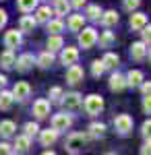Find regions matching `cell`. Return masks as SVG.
<instances>
[{"instance_id": "6da1fadb", "label": "cell", "mask_w": 151, "mask_h": 155, "mask_svg": "<svg viewBox=\"0 0 151 155\" xmlns=\"http://www.w3.org/2000/svg\"><path fill=\"white\" fill-rule=\"evenodd\" d=\"M87 141H89V134H85V132H72V134H69V139L64 143V149L69 153H81L83 149H85V145H87Z\"/></svg>"}, {"instance_id": "7a4b0ae2", "label": "cell", "mask_w": 151, "mask_h": 155, "mask_svg": "<svg viewBox=\"0 0 151 155\" xmlns=\"http://www.w3.org/2000/svg\"><path fill=\"white\" fill-rule=\"evenodd\" d=\"M85 107V112H87V116H97V114H102V110H104V99L99 95H87L85 97V101L81 104Z\"/></svg>"}, {"instance_id": "3957f363", "label": "cell", "mask_w": 151, "mask_h": 155, "mask_svg": "<svg viewBox=\"0 0 151 155\" xmlns=\"http://www.w3.org/2000/svg\"><path fill=\"white\" fill-rule=\"evenodd\" d=\"M60 104L64 106V110H66V112H77V110L81 107V104H83V97H81V93H77V91L62 93V97H60Z\"/></svg>"}, {"instance_id": "277c9868", "label": "cell", "mask_w": 151, "mask_h": 155, "mask_svg": "<svg viewBox=\"0 0 151 155\" xmlns=\"http://www.w3.org/2000/svg\"><path fill=\"white\" fill-rule=\"evenodd\" d=\"M95 44H97V31H95L93 27L81 29V33H79V46H81L83 50H89V48H93Z\"/></svg>"}, {"instance_id": "5b68a950", "label": "cell", "mask_w": 151, "mask_h": 155, "mask_svg": "<svg viewBox=\"0 0 151 155\" xmlns=\"http://www.w3.org/2000/svg\"><path fill=\"white\" fill-rule=\"evenodd\" d=\"M114 128L120 137H126L128 132L133 130V118L128 116V114H120L114 118Z\"/></svg>"}, {"instance_id": "8992f818", "label": "cell", "mask_w": 151, "mask_h": 155, "mask_svg": "<svg viewBox=\"0 0 151 155\" xmlns=\"http://www.w3.org/2000/svg\"><path fill=\"white\" fill-rule=\"evenodd\" d=\"M79 60V50L72 48V46H62V52H60V62L64 64V66H70V64H75Z\"/></svg>"}, {"instance_id": "52a82bcc", "label": "cell", "mask_w": 151, "mask_h": 155, "mask_svg": "<svg viewBox=\"0 0 151 155\" xmlns=\"http://www.w3.org/2000/svg\"><path fill=\"white\" fill-rule=\"evenodd\" d=\"M70 124H72V118H70L69 114H54L52 116V128L54 130H66V128H70Z\"/></svg>"}, {"instance_id": "ba28073f", "label": "cell", "mask_w": 151, "mask_h": 155, "mask_svg": "<svg viewBox=\"0 0 151 155\" xmlns=\"http://www.w3.org/2000/svg\"><path fill=\"white\" fill-rule=\"evenodd\" d=\"M21 41H23V35H21V29L17 31V29H11V31H6L4 33V46L8 50H15L21 46Z\"/></svg>"}, {"instance_id": "9c48e42d", "label": "cell", "mask_w": 151, "mask_h": 155, "mask_svg": "<svg viewBox=\"0 0 151 155\" xmlns=\"http://www.w3.org/2000/svg\"><path fill=\"white\" fill-rule=\"evenodd\" d=\"M33 64H35L33 54H21L19 58L15 60V68H17L19 72H27V71H31V68H33Z\"/></svg>"}, {"instance_id": "30bf717a", "label": "cell", "mask_w": 151, "mask_h": 155, "mask_svg": "<svg viewBox=\"0 0 151 155\" xmlns=\"http://www.w3.org/2000/svg\"><path fill=\"white\" fill-rule=\"evenodd\" d=\"M83 77H85V72H83V68L75 62V64H70L69 68H66V81H69L70 85H79L83 81Z\"/></svg>"}, {"instance_id": "8fae6325", "label": "cell", "mask_w": 151, "mask_h": 155, "mask_svg": "<svg viewBox=\"0 0 151 155\" xmlns=\"http://www.w3.org/2000/svg\"><path fill=\"white\" fill-rule=\"evenodd\" d=\"M31 95V85L25 83V81H19V83L15 85V89H12V97L15 99H19V101H25L27 97Z\"/></svg>"}, {"instance_id": "7c38bea8", "label": "cell", "mask_w": 151, "mask_h": 155, "mask_svg": "<svg viewBox=\"0 0 151 155\" xmlns=\"http://www.w3.org/2000/svg\"><path fill=\"white\" fill-rule=\"evenodd\" d=\"M33 116L37 120H44L50 116V101L48 99H37L33 104Z\"/></svg>"}, {"instance_id": "4fadbf2b", "label": "cell", "mask_w": 151, "mask_h": 155, "mask_svg": "<svg viewBox=\"0 0 151 155\" xmlns=\"http://www.w3.org/2000/svg\"><path fill=\"white\" fill-rule=\"evenodd\" d=\"M145 56H147V44L145 41H135L130 46V58L141 62V60H145Z\"/></svg>"}, {"instance_id": "5bb4252c", "label": "cell", "mask_w": 151, "mask_h": 155, "mask_svg": "<svg viewBox=\"0 0 151 155\" xmlns=\"http://www.w3.org/2000/svg\"><path fill=\"white\" fill-rule=\"evenodd\" d=\"M110 89L116 91V93L124 91V89H126V77L120 74V72H114V74L110 77Z\"/></svg>"}, {"instance_id": "9a60e30c", "label": "cell", "mask_w": 151, "mask_h": 155, "mask_svg": "<svg viewBox=\"0 0 151 155\" xmlns=\"http://www.w3.org/2000/svg\"><path fill=\"white\" fill-rule=\"evenodd\" d=\"M29 147H31V137L21 134V137H17V139H15L12 153H15V151H17V153H25V151H29Z\"/></svg>"}, {"instance_id": "2e32d148", "label": "cell", "mask_w": 151, "mask_h": 155, "mask_svg": "<svg viewBox=\"0 0 151 155\" xmlns=\"http://www.w3.org/2000/svg\"><path fill=\"white\" fill-rule=\"evenodd\" d=\"M56 139H58V130H54V128H48V130L39 132V143L44 145V147L54 145V143H56Z\"/></svg>"}, {"instance_id": "e0dca14e", "label": "cell", "mask_w": 151, "mask_h": 155, "mask_svg": "<svg viewBox=\"0 0 151 155\" xmlns=\"http://www.w3.org/2000/svg\"><path fill=\"white\" fill-rule=\"evenodd\" d=\"M145 25H147V15H143V12H133L130 15V29L133 31H141Z\"/></svg>"}, {"instance_id": "ac0fdd59", "label": "cell", "mask_w": 151, "mask_h": 155, "mask_svg": "<svg viewBox=\"0 0 151 155\" xmlns=\"http://www.w3.org/2000/svg\"><path fill=\"white\" fill-rule=\"evenodd\" d=\"M15 54H12V50L6 48V52H2L0 54V66L4 68V71H11V68H15Z\"/></svg>"}, {"instance_id": "d6986e66", "label": "cell", "mask_w": 151, "mask_h": 155, "mask_svg": "<svg viewBox=\"0 0 151 155\" xmlns=\"http://www.w3.org/2000/svg\"><path fill=\"white\" fill-rule=\"evenodd\" d=\"M64 46V39L60 37V33H50L48 37V52H60Z\"/></svg>"}, {"instance_id": "ffe728a7", "label": "cell", "mask_w": 151, "mask_h": 155, "mask_svg": "<svg viewBox=\"0 0 151 155\" xmlns=\"http://www.w3.org/2000/svg\"><path fill=\"white\" fill-rule=\"evenodd\" d=\"M35 19H33V15H27L25 12L23 17H21V21H19V29H21V33H29V31H33V27H35Z\"/></svg>"}, {"instance_id": "44dd1931", "label": "cell", "mask_w": 151, "mask_h": 155, "mask_svg": "<svg viewBox=\"0 0 151 155\" xmlns=\"http://www.w3.org/2000/svg\"><path fill=\"white\" fill-rule=\"evenodd\" d=\"M17 130V126H15V122L12 120H2L0 122V137L2 139H11L12 134Z\"/></svg>"}, {"instance_id": "7402d4cb", "label": "cell", "mask_w": 151, "mask_h": 155, "mask_svg": "<svg viewBox=\"0 0 151 155\" xmlns=\"http://www.w3.org/2000/svg\"><path fill=\"white\" fill-rule=\"evenodd\" d=\"M35 64H37L39 68H50V66L54 64V52H44V54H39V56L35 58Z\"/></svg>"}, {"instance_id": "603a6c76", "label": "cell", "mask_w": 151, "mask_h": 155, "mask_svg": "<svg viewBox=\"0 0 151 155\" xmlns=\"http://www.w3.org/2000/svg\"><path fill=\"white\" fill-rule=\"evenodd\" d=\"M12 101H15V97H12V91H0V110L2 112H8L12 107Z\"/></svg>"}, {"instance_id": "cb8c5ba5", "label": "cell", "mask_w": 151, "mask_h": 155, "mask_svg": "<svg viewBox=\"0 0 151 155\" xmlns=\"http://www.w3.org/2000/svg\"><path fill=\"white\" fill-rule=\"evenodd\" d=\"M114 41H116V35H114L112 31H104L102 35H97V44H99V48H112Z\"/></svg>"}, {"instance_id": "d4e9b609", "label": "cell", "mask_w": 151, "mask_h": 155, "mask_svg": "<svg viewBox=\"0 0 151 155\" xmlns=\"http://www.w3.org/2000/svg\"><path fill=\"white\" fill-rule=\"evenodd\" d=\"M99 21H102L104 27H114L118 23V12L116 11H106V12H102Z\"/></svg>"}, {"instance_id": "484cf974", "label": "cell", "mask_w": 151, "mask_h": 155, "mask_svg": "<svg viewBox=\"0 0 151 155\" xmlns=\"http://www.w3.org/2000/svg\"><path fill=\"white\" fill-rule=\"evenodd\" d=\"M143 72L141 71H130L126 74V87H139L141 83H143Z\"/></svg>"}, {"instance_id": "4316f807", "label": "cell", "mask_w": 151, "mask_h": 155, "mask_svg": "<svg viewBox=\"0 0 151 155\" xmlns=\"http://www.w3.org/2000/svg\"><path fill=\"white\" fill-rule=\"evenodd\" d=\"M85 25V17L83 15H70L69 17V29L70 31H81Z\"/></svg>"}, {"instance_id": "83f0119b", "label": "cell", "mask_w": 151, "mask_h": 155, "mask_svg": "<svg viewBox=\"0 0 151 155\" xmlns=\"http://www.w3.org/2000/svg\"><path fill=\"white\" fill-rule=\"evenodd\" d=\"M50 17H52V8L50 6H39L33 19H35V23H48Z\"/></svg>"}, {"instance_id": "f1b7e54d", "label": "cell", "mask_w": 151, "mask_h": 155, "mask_svg": "<svg viewBox=\"0 0 151 155\" xmlns=\"http://www.w3.org/2000/svg\"><path fill=\"white\" fill-rule=\"evenodd\" d=\"M89 137H93V139H102V137H106V124H102V122H93V124H89Z\"/></svg>"}, {"instance_id": "f546056e", "label": "cell", "mask_w": 151, "mask_h": 155, "mask_svg": "<svg viewBox=\"0 0 151 155\" xmlns=\"http://www.w3.org/2000/svg\"><path fill=\"white\" fill-rule=\"evenodd\" d=\"M69 11H70V2L69 0H54V12H56L58 17L69 15Z\"/></svg>"}, {"instance_id": "4dcf8cb0", "label": "cell", "mask_w": 151, "mask_h": 155, "mask_svg": "<svg viewBox=\"0 0 151 155\" xmlns=\"http://www.w3.org/2000/svg\"><path fill=\"white\" fill-rule=\"evenodd\" d=\"M102 62H104V68L114 71V68L118 66V54H114V52H106V56L102 58Z\"/></svg>"}, {"instance_id": "1f68e13d", "label": "cell", "mask_w": 151, "mask_h": 155, "mask_svg": "<svg viewBox=\"0 0 151 155\" xmlns=\"http://www.w3.org/2000/svg\"><path fill=\"white\" fill-rule=\"evenodd\" d=\"M46 27H48V33H60V31H64V23L60 19H50L46 23Z\"/></svg>"}, {"instance_id": "d6a6232c", "label": "cell", "mask_w": 151, "mask_h": 155, "mask_svg": "<svg viewBox=\"0 0 151 155\" xmlns=\"http://www.w3.org/2000/svg\"><path fill=\"white\" fill-rule=\"evenodd\" d=\"M85 17L91 19V21H99V17H102V8H99L97 4H89V6H87V12H85Z\"/></svg>"}, {"instance_id": "836d02e7", "label": "cell", "mask_w": 151, "mask_h": 155, "mask_svg": "<svg viewBox=\"0 0 151 155\" xmlns=\"http://www.w3.org/2000/svg\"><path fill=\"white\" fill-rule=\"evenodd\" d=\"M17 6L21 12H31L37 6V0H17Z\"/></svg>"}, {"instance_id": "e575fe53", "label": "cell", "mask_w": 151, "mask_h": 155, "mask_svg": "<svg viewBox=\"0 0 151 155\" xmlns=\"http://www.w3.org/2000/svg\"><path fill=\"white\" fill-rule=\"evenodd\" d=\"M104 62H102V60H93V64H91V74L93 77H95V79H97V77H102V74H104Z\"/></svg>"}, {"instance_id": "d590c367", "label": "cell", "mask_w": 151, "mask_h": 155, "mask_svg": "<svg viewBox=\"0 0 151 155\" xmlns=\"http://www.w3.org/2000/svg\"><path fill=\"white\" fill-rule=\"evenodd\" d=\"M37 132H39V126H37L35 122H27V124H25V134H27V137H35Z\"/></svg>"}, {"instance_id": "8d00e7d4", "label": "cell", "mask_w": 151, "mask_h": 155, "mask_svg": "<svg viewBox=\"0 0 151 155\" xmlns=\"http://www.w3.org/2000/svg\"><path fill=\"white\" fill-rule=\"evenodd\" d=\"M62 93H64V91H62L60 87H52V89H50V101H60Z\"/></svg>"}, {"instance_id": "74e56055", "label": "cell", "mask_w": 151, "mask_h": 155, "mask_svg": "<svg viewBox=\"0 0 151 155\" xmlns=\"http://www.w3.org/2000/svg\"><path fill=\"white\" fill-rule=\"evenodd\" d=\"M141 35H143V41L151 46V25H145L143 29H141Z\"/></svg>"}, {"instance_id": "f35d334b", "label": "cell", "mask_w": 151, "mask_h": 155, "mask_svg": "<svg viewBox=\"0 0 151 155\" xmlns=\"http://www.w3.org/2000/svg\"><path fill=\"white\" fill-rule=\"evenodd\" d=\"M139 4H141V0H124V11H128V12L137 11Z\"/></svg>"}, {"instance_id": "ab89813d", "label": "cell", "mask_w": 151, "mask_h": 155, "mask_svg": "<svg viewBox=\"0 0 151 155\" xmlns=\"http://www.w3.org/2000/svg\"><path fill=\"white\" fill-rule=\"evenodd\" d=\"M141 134H143L145 139H147V137H151V118L143 122V126H141Z\"/></svg>"}, {"instance_id": "60d3db41", "label": "cell", "mask_w": 151, "mask_h": 155, "mask_svg": "<svg viewBox=\"0 0 151 155\" xmlns=\"http://www.w3.org/2000/svg\"><path fill=\"white\" fill-rule=\"evenodd\" d=\"M143 112L145 114H151V93L143 95Z\"/></svg>"}, {"instance_id": "b9f144b4", "label": "cell", "mask_w": 151, "mask_h": 155, "mask_svg": "<svg viewBox=\"0 0 151 155\" xmlns=\"http://www.w3.org/2000/svg\"><path fill=\"white\" fill-rule=\"evenodd\" d=\"M12 153V147L8 143H0V155H8Z\"/></svg>"}, {"instance_id": "7bdbcfd3", "label": "cell", "mask_w": 151, "mask_h": 155, "mask_svg": "<svg viewBox=\"0 0 151 155\" xmlns=\"http://www.w3.org/2000/svg\"><path fill=\"white\" fill-rule=\"evenodd\" d=\"M139 87H141V91H143V95L151 93V81H143V83H141Z\"/></svg>"}, {"instance_id": "ee69618b", "label": "cell", "mask_w": 151, "mask_h": 155, "mask_svg": "<svg viewBox=\"0 0 151 155\" xmlns=\"http://www.w3.org/2000/svg\"><path fill=\"white\" fill-rule=\"evenodd\" d=\"M141 153H151V137H147V141H145V145L141 147Z\"/></svg>"}, {"instance_id": "f6af8a7d", "label": "cell", "mask_w": 151, "mask_h": 155, "mask_svg": "<svg viewBox=\"0 0 151 155\" xmlns=\"http://www.w3.org/2000/svg\"><path fill=\"white\" fill-rule=\"evenodd\" d=\"M70 2V6H75V8H81L83 4H85V2H87V0H69Z\"/></svg>"}, {"instance_id": "bcb514c9", "label": "cell", "mask_w": 151, "mask_h": 155, "mask_svg": "<svg viewBox=\"0 0 151 155\" xmlns=\"http://www.w3.org/2000/svg\"><path fill=\"white\" fill-rule=\"evenodd\" d=\"M6 19H8V17H6V12L0 8V29H2V27L6 25Z\"/></svg>"}, {"instance_id": "7dc6e473", "label": "cell", "mask_w": 151, "mask_h": 155, "mask_svg": "<svg viewBox=\"0 0 151 155\" xmlns=\"http://www.w3.org/2000/svg\"><path fill=\"white\" fill-rule=\"evenodd\" d=\"M4 87H6V77H4V74H0V91H2Z\"/></svg>"}, {"instance_id": "c3c4849f", "label": "cell", "mask_w": 151, "mask_h": 155, "mask_svg": "<svg viewBox=\"0 0 151 155\" xmlns=\"http://www.w3.org/2000/svg\"><path fill=\"white\" fill-rule=\"evenodd\" d=\"M147 54H149V62H151V48H147Z\"/></svg>"}]
</instances>
